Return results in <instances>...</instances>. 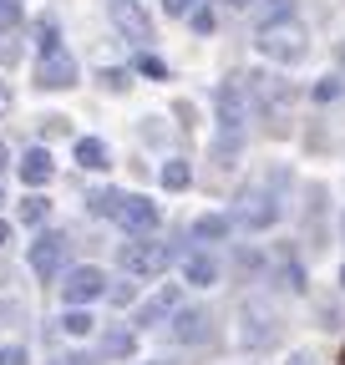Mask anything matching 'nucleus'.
<instances>
[{
    "instance_id": "nucleus-1",
    "label": "nucleus",
    "mask_w": 345,
    "mask_h": 365,
    "mask_svg": "<svg viewBox=\"0 0 345 365\" xmlns=\"http://www.w3.org/2000/svg\"><path fill=\"white\" fill-rule=\"evenodd\" d=\"M213 117H219V153L234 158L249 127V91L244 81H219L213 86Z\"/></svg>"
},
{
    "instance_id": "nucleus-2",
    "label": "nucleus",
    "mask_w": 345,
    "mask_h": 365,
    "mask_svg": "<svg viewBox=\"0 0 345 365\" xmlns=\"http://www.w3.org/2000/svg\"><path fill=\"white\" fill-rule=\"evenodd\" d=\"M279 182H284V173H269L264 182H254V188L239 198V223L244 228H254V234H264V228H274L279 223V213H284V203H279Z\"/></svg>"
},
{
    "instance_id": "nucleus-3",
    "label": "nucleus",
    "mask_w": 345,
    "mask_h": 365,
    "mask_svg": "<svg viewBox=\"0 0 345 365\" xmlns=\"http://www.w3.org/2000/svg\"><path fill=\"white\" fill-rule=\"evenodd\" d=\"M259 56H269L279 66H294V61H305L310 51V31L299 26V21H279V26H259Z\"/></svg>"
},
{
    "instance_id": "nucleus-4",
    "label": "nucleus",
    "mask_w": 345,
    "mask_h": 365,
    "mask_svg": "<svg viewBox=\"0 0 345 365\" xmlns=\"http://www.w3.org/2000/svg\"><path fill=\"white\" fill-rule=\"evenodd\" d=\"M172 249L168 244H153V239H133V244H122V269H127V279H158V274L168 269Z\"/></svg>"
},
{
    "instance_id": "nucleus-5",
    "label": "nucleus",
    "mask_w": 345,
    "mask_h": 365,
    "mask_svg": "<svg viewBox=\"0 0 345 365\" xmlns=\"http://www.w3.org/2000/svg\"><path fill=\"white\" fill-rule=\"evenodd\" d=\"M61 294H66V304H71V309H81V304H92V299H102V294H107V274H102L97 264H81V269H71V274H66Z\"/></svg>"
},
{
    "instance_id": "nucleus-6",
    "label": "nucleus",
    "mask_w": 345,
    "mask_h": 365,
    "mask_svg": "<svg viewBox=\"0 0 345 365\" xmlns=\"http://www.w3.org/2000/svg\"><path fill=\"white\" fill-rule=\"evenodd\" d=\"M158 203L153 198H143V193H122V208H117V223L127 228V234H153L158 228Z\"/></svg>"
},
{
    "instance_id": "nucleus-7",
    "label": "nucleus",
    "mask_w": 345,
    "mask_h": 365,
    "mask_svg": "<svg viewBox=\"0 0 345 365\" xmlns=\"http://www.w3.org/2000/svg\"><path fill=\"white\" fill-rule=\"evenodd\" d=\"M66 264V234H41L31 244V269L41 274V279H51V274H61Z\"/></svg>"
},
{
    "instance_id": "nucleus-8",
    "label": "nucleus",
    "mask_w": 345,
    "mask_h": 365,
    "mask_svg": "<svg viewBox=\"0 0 345 365\" xmlns=\"http://www.w3.org/2000/svg\"><path fill=\"white\" fill-rule=\"evenodd\" d=\"M36 81H41V91H66V86H76V61H71L66 51H51V56H41V66H36Z\"/></svg>"
},
{
    "instance_id": "nucleus-9",
    "label": "nucleus",
    "mask_w": 345,
    "mask_h": 365,
    "mask_svg": "<svg viewBox=\"0 0 345 365\" xmlns=\"http://www.w3.org/2000/svg\"><path fill=\"white\" fill-rule=\"evenodd\" d=\"M112 26H117L122 36H133L138 46L153 41V26H148V16L138 11V0H112Z\"/></svg>"
},
{
    "instance_id": "nucleus-10",
    "label": "nucleus",
    "mask_w": 345,
    "mask_h": 365,
    "mask_svg": "<svg viewBox=\"0 0 345 365\" xmlns=\"http://www.w3.org/2000/svg\"><path fill=\"white\" fill-rule=\"evenodd\" d=\"M244 350H264L269 340H274V314L264 309V304H249L244 309Z\"/></svg>"
},
{
    "instance_id": "nucleus-11",
    "label": "nucleus",
    "mask_w": 345,
    "mask_h": 365,
    "mask_svg": "<svg viewBox=\"0 0 345 365\" xmlns=\"http://www.w3.org/2000/svg\"><path fill=\"white\" fill-rule=\"evenodd\" d=\"M172 340L178 345H198V340H208V309H172Z\"/></svg>"
},
{
    "instance_id": "nucleus-12",
    "label": "nucleus",
    "mask_w": 345,
    "mask_h": 365,
    "mask_svg": "<svg viewBox=\"0 0 345 365\" xmlns=\"http://www.w3.org/2000/svg\"><path fill=\"white\" fill-rule=\"evenodd\" d=\"M183 279L188 284H198V289H208V284H219V259H213V254H188L183 259Z\"/></svg>"
},
{
    "instance_id": "nucleus-13",
    "label": "nucleus",
    "mask_w": 345,
    "mask_h": 365,
    "mask_svg": "<svg viewBox=\"0 0 345 365\" xmlns=\"http://www.w3.org/2000/svg\"><path fill=\"white\" fill-rule=\"evenodd\" d=\"M51 168H56V163H51V153H46V148H31V153L21 158V168H16V173H21V182L41 188V182H51Z\"/></svg>"
},
{
    "instance_id": "nucleus-14",
    "label": "nucleus",
    "mask_w": 345,
    "mask_h": 365,
    "mask_svg": "<svg viewBox=\"0 0 345 365\" xmlns=\"http://www.w3.org/2000/svg\"><path fill=\"white\" fill-rule=\"evenodd\" d=\"M76 163H81L86 173H107V168H112V153H107L102 137H81V143H76Z\"/></svg>"
},
{
    "instance_id": "nucleus-15",
    "label": "nucleus",
    "mask_w": 345,
    "mask_h": 365,
    "mask_svg": "<svg viewBox=\"0 0 345 365\" xmlns=\"http://www.w3.org/2000/svg\"><path fill=\"white\" fill-rule=\"evenodd\" d=\"M172 309H178V284H163V289L138 309V319H143V325H158V319H163V314H172Z\"/></svg>"
},
{
    "instance_id": "nucleus-16",
    "label": "nucleus",
    "mask_w": 345,
    "mask_h": 365,
    "mask_svg": "<svg viewBox=\"0 0 345 365\" xmlns=\"http://www.w3.org/2000/svg\"><path fill=\"white\" fill-rule=\"evenodd\" d=\"M229 228H234V218H224V213H203V218H193V239H198V244H224Z\"/></svg>"
},
{
    "instance_id": "nucleus-17",
    "label": "nucleus",
    "mask_w": 345,
    "mask_h": 365,
    "mask_svg": "<svg viewBox=\"0 0 345 365\" xmlns=\"http://www.w3.org/2000/svg\"><path fill=\"white\" fill-rule=\"evenodd\" d=\"M188 182H193V168H188L183 158H168V163H163V188H172V193H183Z\"/></svg>"
},
{
    "instance_id": "nucleus-18",
    "label": "nucleus",
    "mask_w": 345,
    "mask_h": 365,
    "mask_svg": "<svg viewBox=\"0 0 345 365\" xmlns=\"http://www.w3.org/2000/svg\"><path fill=\"white\" fill-rule=\"evenodd\" d=\"M117 208H122V193H112V188H97L86 198V213L92 218H117Z\"/></svg>"
},
{
    "instance_id": "nucleus-19",
    "label": "nucleus",
    "mask_w": 345,
    "mask_h": 365,
    "mask_svg": "<svg viewBox=\"0 0 345 365\" xmlns=\"http://www.w3.org/2000/svg\"><path fill=\"white\" fill-rule=\"evenodd\" d=\"M279 21H294V0H264L259 26H279Z\"/></svg>"
},
{
    "instance_id": "nucleus-20",
    "label": "nucleus",
    "mask_w": 345,
    "mask_h": 365,
    "mask_svg": "<svg viewBox=\"0 0 345 365\" xmlns=\"http://www.w3.org/2000/svg\"><path fill=\"white\" fill-rule=\"evenodd\" d=\"M61 330H66V335H92L97 319L86 314V309H66V314H61Z\"/></svg>"
},
{
    "instance_id": "nucleus-21",
    "label": "nucleus",
    "mask_w": 345,
    "mask_h": 365,
    "mask_svg": "<svg viewBox=\"0 0 345 365\" xmlns=\"http://www.w3.org/2000/svg\"><path fill=\"white\" fill-rule=\"evenodd\" d=\"M133 345H138V335H133V330H112L102 350H107V355H133Z\"/></svg>"
},
{
    "instance_id": "nucleus-22",
    "label": "nucleus",
    "mask_w": 345,
    "mask_h": 365,
    "mask_svg": "<svg viewBox=\"0 0 345 365\" xmlns=\"http://www.w3.org/2000/svg\"><path fill=\"white\" fill-rule=\"evenodd\" d=\"M36 46H41V56H51V51H61V31H56L51 21H41V31H36Z\"/></svg>"
},
{
    "instance_id": "nucleus-23",
    "label": "nucleus",
    "mask_w": 345,
    "mask_h": 365,
    "mask_svg": "<svg viewBox=\"0 0 345 365\" xmlns=\"http://www.w3.org/2000/svg\"><path fill=\"white\" fill-rule=\"evenodd\" d=\"M21 16H26V0H0V31L21 26Z\"/></svg>"
},
{
    "instance_id": "nucleus-24",
    "label": "nucleus",
    "mask_w": 345,
    "mask_h": 365,
    "mask_svg": "<svg viewBox=\"0 0 345 365\" xmlns=\"http://www.w3.org/2000/svg\"><path fill=\"white\" fill-rule=\"evenodd\" d=\"M46 208H51L46 198H26V203H21V218H26V223H41V218H46Z\"/></svg>"
},
{
    "instance_id": "nucleus-25",
    "label": "nucleus",
    "mask_w": 345,
    "mask_h": 365,
    "mask_svg": "<svg viewBox=\"0 0 345 365\" xmlns=\"http://www.w3.org/2000/svg\"><path fill=\"white\" fill-rule=\"evenodd\" d=\"M188 16H193V31H198V36H208V31H213V11H208V6H193Z\"/></svg>"
},
{
    "instance_id": "nucleus-26",
    "label": "nucleus",
    "mask_w": 345,
    "mask_h": 365,
    "mask_svg": "<svg viewBox=\"0 0 345 365\" xmlns=\"http://www.w3.org/2000/svg\"><path fill=\"white\" fill-rule=\"evenodd\" d=\"M335 97H340V76H325L315 86V102H335Z\"/></svg>"
},
{
    "instance_id": "nucleus-27",
    "label": "nucleus",
    "mask_w": 345,
    "mask_h": 365,
    "mask_svg": "<svg viewBox=\"0 0 345 365\" xmlns=\"http://www.w3.org/2000/svg\"><path fill=\"white\" fill-rule=\"evenodd\" d=\"M0 365H26V350L21 345H0Z\"/></svg>"
},
{
    "instance_id": "nucleus-28",
    "label": "nucleus",
    "mask_w": 345,
    "mask_h": 365,
    "mask_svg": "<svg viewBox=\"0 0 345 365\" xmlns=\"http://www.w3.org/2000/svg\"><path fill=\"white\" fill-rule=\"evenodd\" d=\"M138 71H148V76H168V66H163L158 56H138Z\"/></svg>"
},
{
    "instance_id": "nucleus-29",
    "label": "nucleus",
    "mask_w": 345,
    "mask_h": 365,
    "mask_svg": "<svg viewBox=\"0 0 345 365\" xmlns=\"http://www.w3.org/2000/svg\"><path fill=\"white\" fill-rule=\"evenodd\" d=\"M193 6H198V0H163V11H168V16H188Z\"/></svg>"
},
{
    "instance_id": "nucleus-30",
    "label": "nucleus",
    "mask_w": 345,
    "mask_h": 365,
    "mask_svg": "<svg viewBox=\"0 0 345 365\" xmlns=\"http://www.w3.org/2000/svg\"><path fill=\"white\" fill-rule=\"evenodd\" d=\"M289 365H320V355H315V350H294Z\"/></svg>"
},
{
    "instance_id": "nucleus-31",
    "label": "nucleus",
    "mask_w": 345,
    "mask_h": 365,
    "mask_svg": "<svg viewBox=\"0 0 345 365\" xmlns=\"http://www.w3.org/2000/svg\"><path fill=\"white\" fill-rule=\"evenodd\" d=\"M112 299H117V304L127 309V304H133V299H138V289H133V284H127V289H112Z\"/></svg>"
},
{
    "instance_id": "nucleus-32",
    "label": "nucleus",
    "mask_w": 345,
    "mask_h": 365,
    "mask_svg": "<svg viewBox=\"0 0 345 365\" xmlns=\"http://www.w3.org/2000/svg\"><path fill=\"white\" fill-rule=\"evenodd\" d=\"M56 365H97V360H92V355H61Z\"/></svg>"
},
{
    "instance_id": "nucleus-33",
    "label": "nucleus",
    "mask_w": 345,
    "mask_h": 365,
    "mask_svg": "<svg viewBox=\"0 0 345 365\" xmlns=\"http://www.w3.org/2000/svg\"><path fill=\"white\" fill-rule=\"evenodd\" d=\"M335 61H340V71H345V41H340V46H335Z\"/></svg>"
},
{
    "instance_id": "nucleus-34",
    "label": "nucleus",
    "mask_w": 345,
    "mask_h": 365,
    "mask_svg": "<svg viewBox=\"0 0 345 365\" xmlns=\"http://www.w3.org/2000/svg\"><path fill=\"white\" fill-rule=\"evenodd\" d=\"M0 244H11V223H0Z\"/></svg>"
},
{
    "instance_id": "nucleus-35",
    "label": "nucleus",
    "mask_w": 345,
    "mask_h": 365,
    "mask_svg": "<svg viewBox=\"0 0 345 365\" xmlns=\"http://www.w3.org/2000/svg\"><path fill=\"white\" fill-rule=\"evenodd\" d=\"M6 163H11V148H6V143H0V168H6Z\"/></svg>"
},
{
    "instance_id": "nucleus-36",
    "label": "nucleus",
    "mask_w": 345,
    "mask_h": 365,
    "mask_svg": "<svg viewBox=\"0 0 345 365\" xmlns=\"http://www.w3.org/2000/svg\"><path fill=\"white\" fill-rule=\"evenodd\" d=\"M229 6H234V11H249V6H254V0H229Z\"/></svg>"
},
{
    "instance_id": "nucleus-37",
    "label": "nucleus",
    "mask_w": 345,
    "mask_h": 365,
    "mask_svg": "<svg viewBox=\"0 0 345 365\" xmlns=\"http://www.w3.org/2000/svg\"><path fill=\"white\" fill-rule=\"evenodd\" d=\"M148 365H168V360H148Z\"/></svg>"
},
{
    "instance_id": "nucleus-38",
    "label": "nucleus",
    "mask_w": 345,
    "mask_h": 365,
    "mask_svg": "<svg viewBox=\"0 0 345 365\" xmlns=\"http://www.w3.org/2000/svg\"><path fill=\"white\" fill-rule=\"evenodd\" d=\"M340 284H345V269H340Z\"/></svg>"
},
{
    "instance_id": "nucleus-39",
    "label": "nucleus",
    "mask_w": 345,
    "mask_h": 365,
    "mask_svg": "<svg viewBox=\"0 0 345 365\" xmlns=\"http://www.w3.org/2000/svg\"><path fill=\"white\" fill-rule=\"evenodd\" d=\"M0 203H6V193H0Z\"/></svg>"
}]
</instances>
